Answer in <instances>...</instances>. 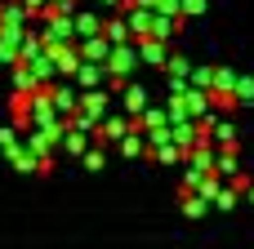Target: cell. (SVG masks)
<instances>
[{"label":"cell","instance_id":"obj_1","mask_svg":"<svg viewBox=\"0 0 254 249\" xmlns=\"http://www.w3.org/2000/svg\"><path fill=\"white\" fill-rule=\"evenodd\" d=\"M138 62H143V58H138V45H116V49H112V58H107L112 89H125V85H129V71H134Z\"/></svg>","mask_w":254,"mask_h":249},{"label":"cell","instance_id":"obj_16","mask_svg":"<svg viewBox=\"0 0 254 249\" xmlns=\"http://www.w3.org/2000/svg\"><path fill=\"white\" fill-rule=\"evenodd\" d=\"M179 27H183V18H165V13H156V31H152V40H174L179 36Z\"/></svg>","mask_w":254,"mask_h":249},{"label":"cell","instance_id":"obj_11","mask_svg":"<svg viewBox=\"0 0 254 249\" xmlns=\"http://www.w3.org/2000/svg\"><path fill=\"white\" fill-rule=\"evenodd\" d=\"M138 58H143L147 67H165L174 53H170V45H165V40H138Z\"/></svg>","mask_w":254,"mask_h":249},{"label":"cell","instance_id":"obj_10","mask_svg":"<svg viewBox=\"0 0 254 249\" xmlns=\"http://www.w3.org/2000/svg\"><path fill=\"white\" fill-rule=\"evenodd\" d=\"M63 151L67 156H89L94 151V134H85V129H71V120H67V138H63Z\"/></svg>","mask_w":254,"mask_h":249},{"label":"cell","instance_id":"obj_5","mask_svg":"<svg viewBox=\"0 0 254 249\" xmlns=\"http://www.w3.org/2000/svg\"><path fill=\"white\" fill-rule=\"evenodd\" d=\"M107 107H112V94H107V89H89V94H80V111H76V116L103 125V120H107Z\"/></svg>","mask_w":254,"mask_h":249},{"label":"cell","instance_id":"obj_6","mask_svg":"<svg viewBox=\"0 0 254 249\" xmlns=\"http://www.w3.org/2000/svg\"><path fill=\"white\" fill-rule=\"evenodd\" d=\"M49 58L58 62V76H67V80H76V71L85 67V58H80V45H58V49H49Z\"/></svg>","mask_w":254,"mask_h":249},{"label":"cell","instance_id":"obj_12","mask_svg":"<svg viewBox=\"0 0 254 249\" xmlns=\"http://www.w3.org/2000/svg\"><path fill=\"white\" fill-rule=\"evenodd\" d=\"M112 76H107V67H94V62H85L80 71H76V89L80 94H89V89H103Z\"/></svg>","mask_w":254,"mask_h":249},{"label":"cell","instance_id":"obj_20","mask_svg":"<svg viewBox=\"0 0 254 249\" xmlns=\"http://www.w3.org/2000/svg\"><path fill=\"white\" fill-rule=\"evenodd\" d=\"M205 209H210V200H205V196H183V214H188V218H201Z\"/></svg>","mask_w":254,"mask_h":249},{"label":"cell","instance_id":"obj_21","mask_svg":"<svg viewBox=\"0 0 254 249\" xmlns=\"http://www.w3.org/2000/svg\"><path fill=\"white\" fill-rule=\"evenodd\" d=\"M237 102H254V76H241V85H237Z\"/></svg>","mask_w":254,"mask_h":249},{"label":"cell","instance_id":"obj_13","mask_svg":"<svg viewBox=\"0 0 254 249\" xmlns=\"http://www.w3.org/2000/svg\"><path fill=\"white\" fill-rule=\"evenodd\" d=\"M103 36H107L112 45H138V40H134V31H129V18H125V13H112Z\"/></svg>","mask_w":254,"mask_h":249},{"label":"cell","instance_id":"obj_15","mask_svg":"<svg viewBox=\"0 0 254 249\" xmlns=\"http://www.w3.org/2000/svg\"><path fill=\"white\" fill-rule=\"evenodd\" d=\"M237 85H241V71L214 67V89H210V94H237Z\"/></svg>","mask_w":254,"mask_h":249},{"label":"cell","instance_id":"obj_23","mask_svg":"<svg viewBox=\"0 0 254 249\" xmlns=\"http://www.w3.org/2000/svg\"><path fill=\"white\" fill-rule=\"evenodd\" d=\"M205 13V0H183V18H201Z\"/></svg>","mask_w":254,"mask_h":249},{"label":"cell","instance_id":"obj_19","mask_svg":"<svg viewBox=\"0 0 254 249\" xmlns=\"http://www.w3.org/2000/svg\"><path fill=\"white\" fill-rule=\"evenodd\" d=\"M192 89H205V94H210V89H214V67H196V71H192Z\"/></svg>","mask_w":254,"mask_h":249},{"label":"cell","instance_id":"obj_25","mask_svg":"<svg viewBox=\"0 0 254 249\" xmlns=\"http://www.w3.org/2000/svg\"><path fill=\"white\" fill-rule=\"evenodd\" d=\"M250 205H254V187H250Z\"/></svg>","mask_w":254,"mask_h":249},{"label":"cell","instance_id":"obj_17","mask_svg":"<svg viewBox=\"0 0 254 249\" xmlns=\"http://www.w3.org/2000/svg\"><path fill=\"white\" fill-rule=\"evenodd\" d=\"M214 174L232 183V178L241 174V160H237V151H219V165H214Z\"/></svg>","mask_w":254,"mask_h":249},{"label":"cell","instance_id":"obj_18","mask_svg":"<svg viewBox=\"0 0 254 249\" xmlns=\"http://www.w3.org/2000/svg\"><path fill=\"white\" fill-rule=\"evenodd\" d=\"M152 156H156L161 165H183V160H188V151H183V147H174V143H165V147H156Z\"/></svg>","mask_w":254,"mask_h":249},{"label":"cell","instance_id":"obj_24","mask_svg":"<svg viewBox=\"0 0 254 249\" xmlns=\"http://www.w3.org/2000/svg\"><path fill=\"white\" fill-rule=\"evenodd\" d=\"M85 169H103V147H94V151L85 156Z\"/></svg>","mask_w":254,"mask_h":249},{"label":"cell","instance_id":"obj_9","mask_svg":"<svg viewBox=\"0 0 254 249\" xmlns=\"http://www.w3.org/2000/svg\"><path fill=\"white\" fill-rule=\"evenodd\" d=\"M112 40L107 36H94V40H80V58L85 62H94V67H107V58H112Z\"/></svg>","mask_w":254,"mask_h":249},{"label":"cell","instance_id":"obj_8","mask_svg":"<svg viewBox=\"0 0 254 249\" xmlns=\"http://www.w3.org/2000/svg\"><path fill=\"white\" fill-rule=\"evenodd\" d=\"M107 31V18L103 13H94V9H80L76 13V45L80 40H94V36H103Z\"/></svg>","mask_w":254,"mask_h":249},{"label":"cell","instance_id":"obj_2","mask_svg":"<svg viewBox=\"0 0 254 249\" xmlns=\"http://www.w3.org/2000/svg\"><path fill=\"white\" fill-rule=\"evenodd\" d=\"M4 31H36V18L27 13L22 0H0V36Z\"/></svg>","mask_w":254,"mask_h":249},{"label":"cell","instance_id":"obj_14","mask_svg":"<svg viewBox=\"0 0 254 249\" xmlns=\"http://www.w3.org/2000/svg\"><path fill=\"white\" fill-rule=\"evenodd\" d=\"M121 94H125V116L138 120V116L147 111V89H143V85H125Z\"/></svg>","mask_w":254,"mask_h":249},{"label":"cell","instance_id":"obj_22","mask_svg":"<svg viewBox=\"0 0 254 249\" xmlns=\"http://www.w3.org/2000/svg\"><path fill=\"white\" fill-rule=\"evenodd\" d=\"M237 200H241V196H237V192H232V187H223V192H219V200H214V205H219V209H237Z\"/></svg>","mask_w":254,"mask_h":249},{"label":"cell","instance_id":"obj_7","mask_svg":"<svg viewBox=\"0 0 254 249\" xmlns=\"http://www.w3.org/2000/svg\"><path fill=\"white\" fill-rule=\"evenodd\" d=\"M27 36H31V31H4V36H0V67H18V62H22Z\"/></svg>","mask_w":254,"mask_h":249},{"label":"cell","instance_id":"obj_4","mask_svg":"<svg viewBox=\"0 0 254 249\" xmlns=\"http://www.w3.org/2000/svg\"><path fill=\"white\" fill-rule=\"evenodd\" d=\"M49 98H54V107H58V116H63V120H71V116L80 111V89H76L71 80L49 85Z\"/></svg>","mask_w":254,"mask_h":249},{"label":"cell","instance_id":"obj_3","mask_svg":"<svg viewBox=\"0 0 254 249\" xmlns=\"http://www.w3.org/2000/svg\"><path fill=\"white\" fill-rule=\"evenodd\" d=\"M134 129H138V120H129V116H107V120L98 125V134H94V147H103V143H125Z\"/></svg>","mask_w":254,"mask_h":249}]
</instances>
